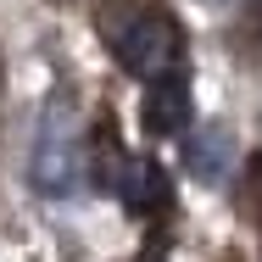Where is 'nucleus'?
Segmentation results:
<instances>
[{
  "instance_id": "nucleus-1",
  "label": "nucleus",
  "mask_w": 262,
  "mask_h": 262,
  "mask_svg": "<svg viewBox=\"0 0 262 262\" xmlns=\"http://www.w3.org/2000/svg\"><path fill=\"white\" fill-rule=\"evenodd\" d=\"M112 56L123 61V73H134L140 84H151L162 73L184 67V34H179V23L167 11L140 6V11H128L112 28Z\"/></svg>"
},
{
  "instance_id": "nucleus-2",
  "label": "nucleus",
  "mask_w": 262,
  "mask_h": 262,
  "mask_svg": "<svg viewBox=\"0 0 262 262\" xmlns=\"http://www.w3.org/2000/svg\"><path fill=\"white\" fill-rule=\"evenodd\" d=\"M140 123L151 134H190V73L173 67L145 84V101H140Z\"/></svg>"
},
{
  "instance_id": "nucleus-3",
  "label": "nucleus",
  "mask_w": 262,
  "mask_h": 262,
  "mask_svg": "<svg viewBox=\"0 0 262 262\" xmlns=\"http://www.w3.org/2000/svg\"><path fill=\"white\" fill-rule=\"evenodd\" d=\"M229 162H234V140H229L223 123H201V128L184 134V167H190L195 184H217Z\"/></svg>"
},
{
  "instance_id": "nucleus-4",
  "label": "nucleus",
  "mask_w": 262,
  "mask_h": 262,
  "mask_svg": "<svg viewBox=\"0 0 262 262\" xmlns=\"http://www.w3.org/2000/svg\"><path fill=\"white\" fill-rule=\"evenodd\" d=\"M34 184H39V195H73L78 190V145L67 140V128L56 134V145H51V134L39 140V151H34Z\"/></svg>"
},
{
  "instance_id": "nucleus-5",
  "label": "nucleus",
  "mask_w": 262,
  "mask_h": 262,
  "mask_svg": "<svg viewBox=\"0 0 262 262\" xmlns=\"http://www.w3.org/2000/svg\"><path fill=\"white\" fill-rule=\"evenodd\" d=\"M117 195H123L134 212H162V207H167V179H162V167H157V162L128 157L123 179H117Z\"/></svg>"
}]
</instances>
